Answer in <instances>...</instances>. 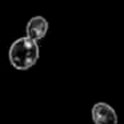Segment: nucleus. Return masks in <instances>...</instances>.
Listing matches in <instances>:
<instances>
[{"mask_svg": "<svg viewBox=\"0 0 124 124\" xmlns=\"http://www.w3.org/2000/svg\"><path fill=\"white\" fill-rule=\"evenodd\" d=\"M91 115L95 124H117V113L104 101L96 103L92 107Z\"/></svg>", "mask_w": 124, "mask_h": 124, "instance_id": "f03ea898", "label": "nucleus"}, {"mask_svg": "<svg viewBox=\"0 0 124 124\" xmlns=\"http://www.w3.org/2000/svg\"><path fill=\"white\" fill-rule=\"evenodd\" d=\"M27 36L32 40H41L48 32V22L43 16H35L27 23Z\"/></svg>", "mask_w": 124, "mask_h": 124, "instance_id": "7ed1b4c3", "label": "nucleus"}, {"mask_svg": "<svg viewBox=\"0 0 124 124\" xmlns=\"http://www.w3.org/2000/svg\"><path fill=\"white\" fill-rule=\"evenodd\" d=\"M11 64L16 70L24 71L33 67L39 59V46L28 36L20 38L11 44L8 51Z\"/></svg>", "mask_w": 124, "mask_h": 124, "instance_id": "f257e3e1", "label": "nucleus"}]
</instances>
